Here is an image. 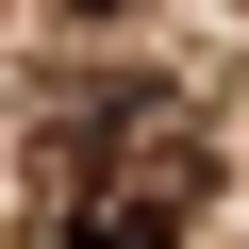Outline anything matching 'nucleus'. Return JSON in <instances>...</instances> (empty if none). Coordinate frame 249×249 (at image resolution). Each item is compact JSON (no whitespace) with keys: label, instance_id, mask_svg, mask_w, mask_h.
Masks as SVG:
<instances>
[{"label":"nucleus","instance_id":"f257e3e1","mask_svg":"<svg viewBox=\"0 0 249 249\" xmlns=\"http://www.w3.org/2000/svg\"><path fill=\"white\" fill-rule=\"evenodd\" d=\"M216 199V150L166 83H116L67 116V249H183Z\"/></svg>","mask_w":249,"mask_h":249},{"label":"nucleus","instance_id":"f03ea898","mask_svg":"<svg viewBox=\"0 0 249 249\" xmlns=\"http://www.w3.org/2000/svg\"><path fill=\"white\" fill-rule=\"evenodd\" d=\"M50 17H133V0H50Z\"/></svg>","mask_w":249,"mask_h":249}]
</instances>
